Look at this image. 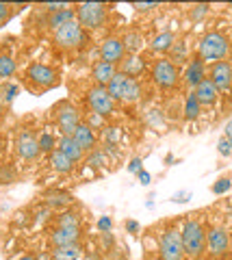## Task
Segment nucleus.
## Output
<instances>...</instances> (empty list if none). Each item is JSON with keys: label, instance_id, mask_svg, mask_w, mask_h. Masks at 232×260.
Here are the masks:
<instances>
[{"label": "nucleus", "instance_id": "obj_1", "mask_svg": "<svg viewBox=\"0 0 232 260\" xmlns=\"http://www.w3.org/2000/svg\"><path fill=\"white\" fill-rule=\"evenodd\" d=\"M232 50V44H230V37L226 35L223 30H206L202 37H200L197 42V52L195 56H200L204 63H217V61H223L228 59V54Z\"/></svg>", "mask_w": 232, "mask_h": 260}, {"label": "nucleus", "instance_id": "obj_2", "mask_svg": "<svg viewBox=\"0 0 232 260\" xmlns=\"http://www.w3.org/2000/svg\"><path fill=\"white\" fill-rule=\"evenodd\" d=\"M107 91L113 98L115 104H137L143 95V87L139 80L128 78L117 72V74L111 78V83L107 85Z\"/></svg>", "mask_w": 232, "mask_h": 260}, {"label": "nucleus", "instance_id": "obj_3", "mask_svg": "<svg viewBox=\"0 0 232 260\" xmlns=\"http://www.w3.org/2000/svg\"><path fill=\"white\" fill-rule=\"evenodd\" d=\"M180 241L185 256L200 258L206 251V228L197 219H187L180 228Z\"/></svg>", "mask_w": 232, "mask_h": 260}, {"label": "nucleus", "instance_id": "obj_4", "mask_svg": "<svg viewBox=\"0 0 232 260\" xmlns=\"http://www.w3.org/2000/svg\"><path fill=\"white\" fill-rule=\"evenodd\" d=\"M76 9V22L87 32L102 30L109 22V7L102 3H81L74 7Z\"/></svg>", "mask_w": 232, "mask_h": 260}, {"label": "nucleus", "instance_id": "obj_5", "mask_svg": "<svg viewBox=\"0 0 232 260\" xmlns=\"http://www.w3.org/2000/svg\"><path fill=\"white\" fill-rule=\"evenodd\" d=\"M150 76H152V83H154L158 89H163V91H172L180 85V76L182 72L178 65H174L167 56H161V59H156L152 63L150 68Z\"/></svg>", "mask_w": 232, "mask_h": 260}, {"label": "nucleus", "instance_id": "obj_6", "mask_svg": "<svg viewBox=\"0 0 232 260\" xmlns=\"http://www.w3.org/2000/svg\"><path fill=\"white\" fill-rule=\"evenodd\" d=\"M24 78H26V83L33 91H48V89L59 85V72L52 65H46L39 61L28 65L26 72H24Z\"/></svg>", "mask_w": 232, "mask_h": 260}, {"label": "nucleus", "instance_id": "obj_7", "mask_svg": "<svg viewBox=\"0 0 232 260\" xmlns=\"http://www.w3.org/2000/svg\"><path fill=\"white\" fill-rule=\"evenodd\" d=\"M52 39L54 44H57L59 48H63V50H78V48H83L89 44V32L83 30V26L78 24L76 20L65 24V26H61L52 32Z\"/></svg>", "mask_w": 232, "mask_h": 260}, {"label": "nucleus", "instance_id": "obj_8", "mask_svg": "<svg viewBox=\"0 0 232 260\" xmlns=\"http://www.w3.org/2000/svg\"><path fill=\"white\" fill-rule=\"evenodd\" d=\"M85 102H87V107H89V111L93 113V115H100L102 119L111 117L115 113V109H117V104L113 102V98L109 95L107 87H98V85L87 89Z\"/></svg>", "mask_w": 232, "mask_h": 260}, {"label": "nucleus", "instance_id": "obj_9", "mask_svg": "<svg viewBox=\"0 0 232 260\" xmlns=\"http://www.w3.org/2000/svg\"><path fill=\"white\" fill-rule=\"evenodd\" d=\"M52 113H54V124H57L61 137H72L74 135V130L78 128V124L83 121L81 111H78L74 104H70L68 100L59 102Z\"/></svg>", "mask_w": 232, "mask_h": 260}, {"label": "nucleus", "instance_id": "obj_10", "mask_svg": "<svg viewBox=\"0 0 232 260\" xmlns=\"http://www.w3.org/2000/svg\"><path fill=\"white\" fill-rule=\"evenodd\" d=\"M158 256H161V260H185L180 230H176V228H165L161 239H158Z\"/></svg>", "mask_w": 232, "mask_h": 260}, {"label": "nucleus", "instance_id": "obj_11", "mask_svg": "<svg viewBox=\"0 0 232 260\" xmlns=\"http://www.w3.org/2000/svg\"><path fill=\"white\" fill-rule=\"evenodd\" d=\"M15 154L24 160V162H35L42 156V150H39L37 143V135L30 128H20L18 137H15Z\"/></svg>", "mask_w": 232, "mask_h": 260}, {"label": "nucleus", "instance_id": "obj_12", "mask_svg": "<svg viewBox=\"0 0 232 260\" xmlns=\"http://www.w3.org/2000/svg\"><path fill=\"white\" fill-rule=\"evenodd\" d=\"M206 78L211 80L215 85V89L221 93H230L232 91V61L230 59H223V61H217L213 63L209 68V74Z\"/></svg>", "mask_w": 232, "mask_h": 260}, {"label": "nucleus", "instance_id": "obj_13", "mask_svg": "<svg viewBox=\"0 0 232 260\" xmlns=\"http://www.w3.org/2000/svg\"><path fill=\"white\" fill-rule=\"evenodd\" d=\"M230 234L226 228H209L206 230V251L211 258H223L230 251Z\"/></svg>", "mask_w": 232, "mask_h": 260}, {"label": "nucleus", "instance_id": "obj_14", "mask_svg": "<svg viewBox=\"0 0 232 260\" xmlns=\"http://www.w3.org/2000/svg\"><path fill=\"white\" fill-rule=\"evenodd\" d=\"M124 56H126V48H124L122 37L111 35L98 44V59L100 61H107L111 65H119L124 61Z\"/></svg>", "mask_w": 232, "mask_h": 260}, {"label": "nucleus", "instance_id": "obj_15", "mask_svg": "<svg viewBox=\"0 0 232 260\" xmlns=\"http://www.w3.org/2000/svg\"><path fill=\"white\" fill-rule=\"evenodd\" d=\"M204 78H206V63L200 56H191L189 63L185 65V72L180 76V83H185L189 91H193Z\"/></svg>", "mask_w": 232, "mask_h": 260}, {"label": "nucleus", "instance_id": "obj_16", "mask_svg": "<svg viewBox=\"0 0 232 260\" xmlns=\"http://www.w3.org/2000/svg\"><path fill=\"white\" fill-rule=\"evenodd\" d=\"M72 139L81 145V150L85 154H89V152H93L95 148H98V133H95L87 121H81V124H78L74 135H72Z\"/></svg>", "mask_w": 232, "mask_h": 260}, {"label": "nucleus", "instance_id": "obj_17", "mask_svg": "<svg viewBox=\"0 0 232 260\" xmlns=\"http://www.w3.org/2000/svg\"><path fill=\"white\" fill-rule=\"evenodd\" d=\"M81 241V228H65L57 225L50 232V243L52 247H68V245H78Z\"/></svg>", "mask_w": 232, "mask_h": 260}, {"label": "nucleus", "instance_id": "obj_18", "mask_svg": "<svg viewBox=\"0 0 232 260\" xmlns=\"http://www.w3.org/2000/svg\"><path fill=\"white\" fill-rule=\"evenodd\" d=\"M146 70H148V63H146V59H143L141 54H126L124 61L119 63L117 72H119V74H124V76H128V78L137 80Z\"/></svg>", "mask_w": 232, "mask_h": 260}, {"label": "nucleus", "instance_id": "obj_19", "mask_svg": "<svg viewBox=\"0 0 232 260\" xmlns=\"http://www.w3.org/2000/svg\"><path fill=\"white\" fill-rule=\"evenodd\" d=\"M193 95L197 98L200 107H215V104L219 102V91L215 89V85L211 83L209 78H204L202 83H200L195 89H193Z\"/></svg>", "mask_w": 232, "mask_h": 260}, {"label": "nucleus", "instance_id": "obj_20", "mask_svg": "<svg viewBox=\"0 0 232 260\" xmlns=\"http://www.w3.org/2000/svg\"><path fill=\"white\" fill-rule=\"evenodd\" d=\"M115 74H117V65H111L100 59L93 61L91 65V78H93V85H98V87H107Z\"/></svg>", "mask_w": 232, "mask_h": 260}, {"label": "nucleus", "instance_id": "obj_21", "mask_svg": "<svg viewBox=\"0 0 232 260\" xmlns=\"http://www.w3.org/2000/svg\"><path fill=\"white\" fill-rule=\"evenodd\" d=\"M176 44V32L172 30H161V32H156L154 37L150 39V52L152 54H170L172 50V46Z\"/></svg>", "mask_w": 232, "mask_h": 260}, {"label": "nucleus", "instance_id": "obj_22", "mask_svg": "<svg viewBox=\"0 0 232 260\" xmlns=\"http://www.w3.org/2000/svg\"><path fill=\"white\" fill-rule=\"evenodd\" d=\"M48 165H50V169L54 174H61V176H68L76 169V162L70 160L65 154L59 152V150H52L50 154H48Z\"/></svg>", "mask_w": 232, "mask_h": 260}, {"label": "nucleus", "instance_id": "obj_23", "mask_svg": "<svg viewBox=\"0 0 232 260\" xmlns=\"http://www.w3.org/2000/svg\"><path fill=\"white\" fill-rule=\"evenodd\" d=\"M57 150L63 152L70 160H74V162H83L87 154L81 150V145H78L72 137H59L57 139Z\"/></svg>", "mask_w": 232, "mask_h": 260}, {"label": "nucleus", "instance_id": "obj_24", "mask_svg": "<svg viewBox=\"0 0 232 260\" xmlns=\"http://www.w3.org/2000/svg\"><path fill=\"white\" fill-rule=\"evenodd\" d=\"M74 20H76V9L70 5V7H65V9H61L57 13H50V18H48V26H50V30L54 32L57 28L65 26V24L74 22Z\"/></svg>", "mask_w": 232, "mask_h": 260}, {"label": "nucleus", "instance_id": "obj_25", "mask_svg": "<svg viewBox=\"0 0 232 260\" xmlns=\"http://www.w3.org/2000/svg\"><path fill=\"white\" fill-rule=\"evenodd\" d=\"M200 115H202V107H200L193 91H189L185 95V102H182V117L187 121H195V119H200Z\"/></svg>", "mask_w": 232, "mask_h": 260}, {"label": "nucleus", "instance_id": "obj_26", "mask_svg": "<svg viewBox=\"0 0 232 260\" xmlns=\"http://www.w3.org/2000/svg\"><path fill=\"white\" fill-rule=\"evenodd\" d=\"M122 42H124V48H126V54H139L143 44H146L139 30H126L122 35Z\"/></svg>", "mask_w": 232, "mask_h": 260}, {"label": "nucleus", "instance_id": "obj_27", "mask_svg": "<svg viewBox=\"0 0 232 260\" xmlns=\"http://www.w3.org/2000/svg\"><path fill=\"white\" fill-rule=\"evenodd\" d=\"M189 59H191V56H189V46H187V42H182V39H176V44L172 46V50H170V61L180 68L182 63L187 65Z\"/></svg>", "mask_w": 232, "mask_h": 260}, {"label": "nucleus", "instance_id": "obj_28", "mask_svg": "<svg viewBox=\"0 0 232 260\" xmlns=\"http://www.w3.org/2000/svg\"><path fill=\"white\" fill-rule=\"evenodd\" d=\"M15 72H18V61H15V56L9 52H0V78L9 80L15 76Z\"/></svg>", "mask_w": 232, "mask_h": 260}, {"label": "nucleus", "instance_id": "obj_29", "mask_svg": "<svg viewBox=\"0 0 232 260\" xmlns=\"http://www.w3.org/2000/svg\"><path fill=\"white\" fill-rule=\"evenodd\" d=\"M72 202H74V198H72L68 191H50V193H46V204L50 208H68Z\"/></svg>", "mask_w": 232, "mask_h": 260}, {"label": "nucleus", "instance_id": "obj_30", "mask_svg": "<svg viewBox=\"0 0 232 260\" xmlns=\"http://www.w3.org/2000/svg\"><path fill=\"white\" fill-rule=\"evenodd\" d=\"M18 95H20L18 83H13V80H3V83H0V100L5 102V107H9Z\"/></svg>", "mask_w": 232, "mask_h": 260}, {"label": "nucleus", "instance_id": "obj_31", "mask_svg": "<svg viewBox=\"0 0 232 260\" xmlns=\"http://www.w3.org/2000/svg\"><path fill=\"white\" fill-rule=\"evenodd\" d=\"M78 258H81V247L78 245L54 247L52 249V260H78Z\"/></svg>", "mask_w": 232, "mask_h": 260}, {"label": "nucleus", "instance_id": "obj_32", "mask_svg": "<svg viewBox=\"0 0 232 260\" xmlns=\"http://www.w3.org/2000/svg\"><path fill=\"white\" fill-rule=\"evenodd\" d=\"M37 143H39L42 154H50L52 150H57V137L52 133H48V130H42V133L37 135Z\"/></svg>", "mask_w": 232, "mask_h": 260}, {"label": "nucleus", "instance_id": "obj_33", "mask_svg": "<svg viewBox=\"0 0 232 260\" xmlns=\"http://www.w3.org/2000/svg\"><path fill=\"white\" fill-rule=\"evenodd\" d=\"M85 162H87V165H89V167H105L107 162H109V154H107L105 150L95 148L93 152H89V154H87Z\"/></svg>", "mask_w": 232, "mask_h": 260}, {"label": "nucleus", "instance_id": "obj_34", "mask_svg": "<svg viewBox=\"0 0 232 260\" xmlns=\"http://www.w3.org/2000/svg\"><path fill=\"white\" fill-rule=\"evenodd\" d=\"M146 121H148L150 128H156V130H163L165 124H167L163 111H158V109H150V111L146 113Z\"/></svg>", "mask_w": 232, "mask_h": 260}, {"label": "nucleus", "instance_id": "obj_35", "mask_svg": "<svg viewBox=\"0 0 232 260\" xmlns=\"http://www.w3.org/2000/svg\"><path fill=\"white\" fill-rule=\"evenodd\" d=\"M57 225H65V228H81V219H78L76 213L72 210H63V213L57 217Z\"/></svg>", "mask_w": 232, "mask_h": 260}, {"label": "nucleus", "instance_id": "obj_36", "mask_svg": "<svg viewBox=\"0 0 232 260\" xmlns=\"http://www.w3.org/2000/svg\"><path fill=\"white\" fill-rule=\"evenodd\" d=\"M213 193L215 195H223V193H228L230 189H232V178L230 176H226V178H219V180H215L213 182Z\"/></svg>", "mask_w": 232, "mask_h": 260}, {"label": "nucleus", "instance_id": "obj_37", "mask_svg": "<svg viewBox=\"0 0 232 260\" xmlns=\"http://www.w3.org/2000/svg\"><path fill=\"white\" fill-rule=\"evenodd\" d=\"M209 13V5H195L193 9H191V13H189V18L193 20V22H200L204 18V15Z\"/></svg>", "mask_w": 232, "mask_h": 260}, {"label": "nucleus", "instance_id": "obj_38", "mask_svg": "<svg viewBox=\"0 0 232 260\" xmlns=\"http://www.w3.org/2000/svg\"><path fill=\"white\" fill-rule=\"evenodd\" d=\"M217 152L221 154V156H232V145H230V139L228 137H221V139L217 141Z\"/></svg>", "mask_w": 232, "mask_h": 260}, {"label": "nucleus", "instance_id": "obj_39", "mask_svg": "<svg viewBox=\"0 0 232 260\" xmlns=\"http://www.w3.org/2000/svg\"><path fill=\"white\" fill-rule=\"evenodd\" d=\"M191 198H193V193L185 189V191H176V193L172 195V202H174V204H187Z\"/></svg>", "mask_w": 232, "mask_h": 260}, {"label": "nucleus", "instance_id": "obj_40", "mask_svg": "<svg viewBox=\"0 0 232 260\" xmlns=\"http://www.w3.org/2000/svg\"><path fill=\"white\" fill-rule=\"evenodd\" d=\"M13 178H15V172L11 167L0 165V184H9V182H13Z\"/></svg>", "mask_w": 232, "mask_h": 260}, {"label": "nucleus", "instance_id": "obj_41", "mask_svg": "<svg viewBox=\"0 0 232 260\" xmlns=\"http://www.w3.org/2000/svg\"><path fill=\"white\" fill-rule=\"evenodd\" d=\"M98 230H100L102 234H107V232H111V230H113V219H111L109 215H105V217H100V219H98Z\"/></svg>", "mask_w": 232, "mask_h": 260}, {"label": "nucleus", "instance_id": "obj_42", "mask_svg": "<svg viewBox=\"0 0 232 260\" xmlns=\"http://www.w3.org/2000/svg\"><path fill=\"white\" fill-rule=\"evenodd\" d=\"M141 169H143V158H141V156H135V158H130V162H128V172L137 176V174L141 172Z\"/></svg>", "mask_w": 232, "mask_h": 260}, {"label": "nucleus", "instance_id": "obj_43", "mask_svg": "<svg viewBox=\"0 0 232 260\" xmlns=\"http://www.w3.org/2000/svg\"><path fill=\"white\" fill-rule=\"evenodd\" d=\"M124 228H126V232H128V234H137V232L141 230V223H139V221H135V219H126Z\"/></svg>", "mask_w": 232, "mask_h": 260}, {"label": "nucleus", "instance_id": "obj_44", "mask_svg": "<svg viewBox=\"0 0 232 260\" xmlns=\"http://www.w3.org/2000/svg\"><path fill=\"white\" fill-rule=\"evenodd\" d=\"M9 18H11V5L0 3V24H5Z\"/></svg>", "mask_w": 232, "mask_h": 260}, {"label": "nucleus", "instance_id": "obj_45", "mask_svg": "<svg viewBox=\"0 0 232 260\" xmlns=\"http://www.w3.org/2000/svg\"><path fill=\"white\" fill-rule=\"evenodd\" d=\"M137 180H139L141 186H150V184H152V174L146 172V169H141V172L137 174Z\"/></svg>", "mask_w": 232, "mask_h": 260}, {"label": "nucleus", "instance_id": "obj_46", "mask_svg": "<svg viewBox=\"0 0 232 260\" xmlns=\"http://www.w3.org/2000/svg\"><path fill=\"white\" fill-rule=\"evenodd\" d=\"M44 9H48L50 13H57V11H61V9H65V7H70L68 3H46V5H42Z\"/></svg>", "mask_w": 232, "mask_h": 260}, {"label": "nucleus", "instance_id": "obj_47", "mask_svg": "<svg viewBox=\"0 0 232 260\" xmlns=\"http://www.w3.org/2000/svg\"><path fill=\"white\" fill-rule=\"evenodd\" d=\"M156 7H158V3H137L135 5V9H137L139 13H148L152 9H156Z\"/></svg>", "mask_w": 232, "mask_h": 260}, {"label": "nucleus", "instance_id": "obj_48", "mask_svg": "<svg viewBox=\"0 0 232 260\" xmlns=\"http://www.w3.org/2000/svg\"><path fill=\"white\" fill-rule=\"evenodd\" d=\"M223 137H228V139L232 137V119H230L228 124H226V135H223Z\"/></svg>", "mask_w": 232, "mask_h": 260}, {"label": "nucleus", "instance_id": "obj_49", "mask_svg": "<svg viewBox=\"0 0 232 260\" xmlns=\"http://www.w3.org/2000/svg\"><path fill=\"white\" fill-rule=\"evenodd\" d=\"M15 260H39V258L33 256V254H26V256H20V258H15Z\"/></svg>", "mask_w": 232, "mask_h": 260}, {"label": "nucleus", "instance_id": "obj_50", "mask_svg": "<svg viewBox=\"0 0 232 260\" xmlns=\"http://www.w3.org/2000/svg\"><path fill=\"white\" fill-rule=\"evenodd\" d=\"M5 109H7V107H5V102H3V100H0V117H3V115H5Z\"/></svg>", "mask_w": 232, "mask_h": 260}, {"label": "nucleus", "instance_id": "obj_51", "mask_svg": "<svg viewBox=\"0 0 232 260\" xmlns=\"http://www.w3.org/2000/svg\"><path fill=\"white\" fill-rule=\"evenodd\" d=\"M230 256H232V243H230Z\"/></svg>", "mask_w": 232, "mask_h": 260}, {"label": "nucleus", "instance_id": "obj_52", "mask_svg": "<svg viewBox=\"0 0 232 260\" xmlns=\"http://www.w3.org/2000/svg\"><path fill=\"white\" fill-rule=\"evenodd\" d=\"M230 145H232V137H230Z\"/></svg>", "mask_w": 232, "mask_h": 260}]
</instances>
